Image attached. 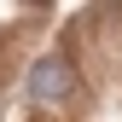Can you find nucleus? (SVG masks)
Wrapping results in <instances>:
<instances>
[{
    "mask_svg": "<svg viewBox=\"0 0 122 122\" xmlns=\"http://www.w3.org/2000/svg\"><path fill=\"white\" fill-rule=\"evenodd\" d=\"M70 93H76V64H70V52L35 58V70H29V99H35V105H64Z\"/></svg>",
    "mask_w": 122,
    "mask_h": 122,
    "instance_id": "1",
    "label": "nucleus"
}]
</instances>
